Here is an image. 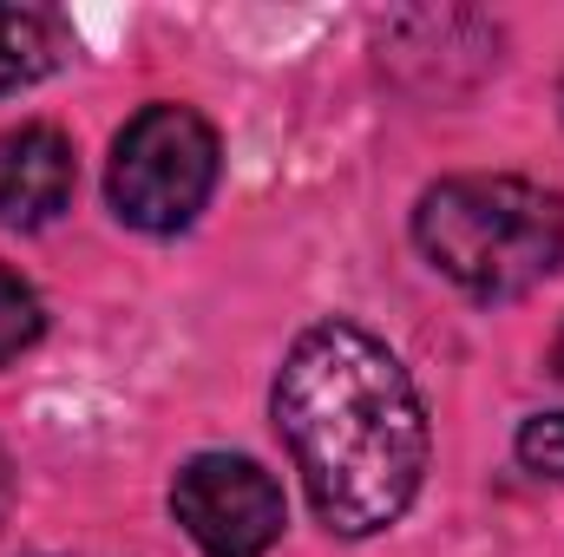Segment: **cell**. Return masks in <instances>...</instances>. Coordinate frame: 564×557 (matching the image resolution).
I'll use <instances>...</instances> for the list:
<instances>
[{"label": "cell", "instance_id": "6da1fadb", "mask_svg": "<svg viewBox=\"0 0 564 557\" xmlns=\"http://www.w3.org/2000/svg\"><path fill=\"white\" fill-rule=\"evenodd\" d=\"M276 433L335 538H375L421 499L433 433L421 387L355 321H315L289 341L276 374Z\"/></svg>", "mask_w": 564, "mask_h": 557}, {"label": "cell", "instance_id": "7a4b0ae2", "mask_svg": "<svg viewBox=\"0 0 564 557\" xmlns=\"http://www.w3.org/2000/svg\"><path fill=\"white\" fill-rule=\"evenodd\" d=\"M421 256L473 302H519L564 263V197L532 177H446L414 210Z\"/></svg>", "mask_w": 564, "mask_h": 557}, {"label": "cell", "instance_id": "3957f363", "mask_svg": "<svg viewBox=\"0 0 564 557\" xmlns=\"http://www.w3.org/2000/svg\"><path fill=\"white\" fill-rule=\"evenodd\" d=\"M217 164H224V144H217L204 112H191V106H144L139 119H126V132L112 139L106 197H112L119 223H132L144 237H171V230L197 223V210L210 204Z\"/></svg>", "mask_w": 564, "mask_h": 557}, {"label": "cell", "instance_id": "277c9868", "mask_svg": "<svg viewBox=\"0 0 564 557\" xmlns=\"http://www.w3.org/2000/svg\"><path fill=\"white\" fill-rule=\"evenodd\" d=\"M171 518L204 557H263L289 525L282 485L243 452H197L171 479Z\"/></svg>", "mask_w": 564, "mask_h": 557}, {"label": "cell", "instance_id": "5b68a950", "mask_svg": "<svg viewBox=\"0 0 564 557\" xmlns=\"http://www.w3.org/2000/svg\"><path fill=\"white\" fill-rule=\"evenodd\" d=\"M79 164L59 125H13L0 132V223L7 230H40L73 204Z\"/></svg>", "mask_w": 564, "mask_h": 557}, {"label": "cell", "instance_id": "8992f818", "mask_svg": "<svg viewBox=\"0 0 564 557\" xmlns=\"http://www.w3.org/2000/svg\"><path fill=\"white\" fill-rule=\"evenodd\" d=\"M73 33L53 7H0V92L40 86L46 73H59Z\"/></svg>", "mask_w": 564, "mask_h": 557}, {"label": "cell", "instance_id": "52a82bcc", "mask_svg": "<svg viewBox=\"0 0 564 557\" xmlns=\"http://www.w3.org/2000/svg\"><path fill=\"white\" fill-rule=\"evenodd\" d=\"M40 335H46V302H40V288L20 276V270L0 263V368L20 361Z\"/></svg>", "mask_w": 564, "mask_h": 557}, {"label": "cell", "instance_id": "ba28073f", "mask_svg": "<svg viewBox=\"0 0 564 557\" xmlns=\"http://www.w3.org/2000/svg\"><path fill=\"white\" fill-rule=\"evenodd\" d=\"M519 459L539 479H564V414H539L519 426Z\"/></svg>", "mask_w": 564, "mask_h": 557}, {"label": "cell", "instance_id": "9c48e42d", "mask_svg": "<svg viewBox=\"0 0 564 557\" xmlns=\"http://www.w3.org/2000/svg\"><path fill=\"white\" fill-rule=\"evenodd\" d=\"M7 512H13V459L0 452V518H7Z\"/></svg>", "mask_w": 564, "mask_h": 557}, {"label": "cell", "instance_id": "30bf717a", "mask_svg": "<svg viewBox=\"0 0 564 557\" xmlns=\"http://www.w3.org/2000/svg\"><path fill=\"white\" fill-rule=\"evenodd\" d=\"M552 374L564 381V335H558V348H552Z\"/></svg>", "mask_w": 564, "mask_h": 557}]
</instances>
